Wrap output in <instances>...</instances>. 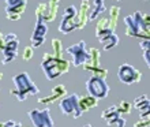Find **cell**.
<instances>
[{
  "label": "cell",
  "instance_id": "36",
  "mask_svg": "<svg viewBox=\"0 0 150 127\" xmlns=\"http://www.w3.org/2000/svg\"><path fill=\"white\" fill-rule=\"evenodd\" d=\"M25 1H28V0H25Z\"/></svg>",
  "mask_w": 150,
  "mask_h": 127
},
{
  "label": "cell",
  "instance_id": "7",
  "mask_svg": "<svg viewBox=\"0 0 150 127\" xmlns=\"http://www.w3.org/2000/svg\"><path fill=\"white\" fill-rule=\"evenodd\" d=\"M18 48H19V38L16 37L15 33H8L4 37V48H3V59L1 63L8 64L18 55Z\"/></svg>",
  "mask_w": 150,
  "mask_h": 127
},
{
  "label": "cell",
  "instance_id": "4",
  "mask_svg": "<svg viewBox=\"0 0 150 127\" xmlns=\"http://www.w3.org/2000/svg\"><path fill=\"white\" fill-rule=\"evenodd\" d=\"M87 52H89V56H87L86 62L82 64V68L85 71L91 72V75L107 79L108 70L107 68H103L100 66V57H101L100 49H97V48H90V49H87Z\"/></svg>",
  "mask_w": 150,
  "mask_h": 127
},
{
  "label": "cell",
  "instance_id": "9",
  "mask_svg": "<svg viewBox=\"0 0 150 127\" xmlns=\"http://www.w3.org/2000/svg\"><path fill=\"white\" fill-rule=\"evenodd\" d=\"M28 116L30 118V122L33 123V127H55L49 108L30 109L28 112Z\"/></svg>",
  "mask_w": 150,
  "mask_h": 127
},
{
  "label": "cell",
  "instance_id": "29",
  "mask_svg": "<svg viewBox=\"0 0 150 127\" xmlns=\"http://www.w3.org/2000/svg\"><path fill=\"white\" fill-rule=\"evenodd\" d=\"M3 127H22V123L16 122V120H7V122H4Z\"/></svg>",
  "mask_w": 150,
  "mask_h": 127
},
{
  "label": "cell",
  "instance_id": "20",
  "mask_svg": "<svg viewBox=\"0 0 150 127\" xmlns=\"http://www.w3.org/2000/svg\"><path fill=\"white\" fill-rule=\"evenodd\" d=\"M93 3H94V8L90 10V12H89V21L97 19L107 10L105 8V0H93Z\"/></svg>",
  "mask_w": 150,
  "mask_h": 127
},
{
  "label": "cell",
  "instance_id": "34",
  "mask_svg": "<svg viewBox=\"0 0 150 127\" xmlns=\"http://www.w3.org/2000/svg\"><path fill=\"white\" fill-rule=\"evenodd\" d=\"M143 1H147V0H143Z\"/></svg>",
  "mask_w": 150,
  "mask_h": 127
},
{
  "label": "cell",
  "instance_id": "14",
  "mask_svg": "<svg viewBox=\"0 0 150 127\" xmlns=\"http://www.w3.org/2000/svg\"><path fill=\"white\" fill-rule=\"evenodd\" d=\"M48 33V25L47 22L41 18H37L36 26H34V30H33V34L30 37V44H32L33 48H38L41 47L45 41V36Z\"/></svg>",
  "mask_w": 150,
  "mask_h": 127
},
{
  "label": "cell",
  "instance_id": "5",
  "mask_svg": "<svg viewBox=\"0 0 150 127\" xmlns=\"http://www.w3.org/2000/svg\"><path fill=\"white\" fill-rule=\"evenodd\" d=\"M86 90L90 96L101 100V99H105V97L109 94L111 87H109V85L107 84V81L104 79V78L91 75L90 78L86 81Z\"/></svg>",
  "mask_w": 150,
  "mask_h": 127
},
{
  "label": "cell",
  "instance_id": "25",
  "mask_svg": "<svg viewBox=\"0 0 150 127\" xmlns=\"http://www.w3.org/2000/svg\"><path fill=\"white\" fill-rule=\"evenodd\" d=\"M139 47L142 48V51H143V59H145L146 64H147V66H150V43H149V40L141 41Z\"/></svg>",
  "mask_w": 150,
  "mask_h": 127
},
{
  "label": "cell",
  "instance_id": "8",
  "mask_svg": "<svg viewBox=\"0 0 150 127\" xmlns=\"http://www.w3.org/2000/svg\"><path fill=\"white\" fill-rule=\"evenodd\" d=\"M117 78H119V81L124 85H134V84L141 82V79H142V72L139 71L138 68L132 67L131 64L124 63L119 67Z\"/></svg>",
  "mask_w": 150,
  "mask_h": 127
},
{
  "label": "cell",
  "instance_id": "33",
  "mask_svg": "<svg viewBox=\"0 0 150 127\" xmlns=\"http://www.w3.org/2000/svg\"><path fill=\"white\" fill-rule=\"evenodd\" d=\"M4 126V122H0V127H3Z\"/></svg>",
  "mask_w": 150,
  "mask_h": 127
},
{
  "label": "cell",
  "instance_id": "26",
  "mask_svg": "<svg viewBox=\"0 0 150 127\" xmlns=\"http://www.w3.org/2000/svg\"><path fill=\"white\" fill-rule=\"evenodd\" d=\"M107 124L108 127H126V120L122 118V115H119L112 118V119H108Z\"/></svg>",
  "mask_w": 150,
  "mask_h": 127
},
{
  "label": "cell",
  "instance_id": "31",
  "mask_svg": "<svg viewBox=\"0 0 150 127\" xmlns=\"http://www.w3.org/2000/svg\"><path fill=\"white\" fill-rule=\"evenodd\" d=\"M82 127H94V126H91V124H85V126H82Z\"/></svg>",
  "mask_w": 150,
  "mask_h": 127
},
{
  "label": "cell",
  "instance_id": "35",
  "mask_svg": "<svg viewBox=\"0 0 150 127\" xmlns=\"http://www.w3.org/2000/svg\"><path fill=\"white\" fill-rule=\"evenodd\" d=\"M22 127H25V126H23V124H22Z\"/></svg>",
  "mask_w": 150,
  "mask_h": 127
},
{
  "label": "cell",
  "instance_id": "18",
  "mask_svg": "<svg viewBox=\"0 0 150 127\" xmlns=\"http://www.w3.org/2000/svg\"><path fill=\"white\" fill-rule=\"evenodd\" d=\"M132 105L138 109L141 118H149V115H150V101H149V96L147 94H142V96H139V97H137V99L134 100Z\"/></svg>",
  "mask_w": 150,
  "mask_h": 127
},
{
  "label": "cell",
  "instance_id": "24",
  "mask_svg": "<svg viewBox=\"0 0 150 127\" xmlns=\"http://www.w3.org/2000/svg\"><path fill=\"white\" fill-rule=\"evenodd\" d=\"M119 115H120V114H119V111H117V107H116V105H111V107L107 108V109L101 114V118H103L104 120H108V119H112V118L119 116Z\"/></svg>",
  "mask_w": 150,
  "mask_h": 127
},
{
  "label": "cell",
  "instance_id": "32",
  "mask_svg": "<svg viewBox=\"0 0 150 127\" xmlns=\"http://www.w3.org/2000/svg\"><path fill=\"white\" fill-rule=\"evenodd\" d=\"M1 78H3V72L0 71V81H1Z\"/></svg>",
  "mask_w": 150,
  "mask_h": 127
},
{
  "label": "cell",
  "instance_id": "11",
  "mask_svg": "<svg viewBox=\"0 0 150 127\" xmlns=\"http://www.w3.org/2000/svg\"><path fill=\"white\" fill-rule=\"evenodd\" d=\"M68 55L71 56V60H72V66L74 67H79L82 66L85 62H86L87 56H89V52H87V48H86V43L85 41H79L78 44H74V45H70V47L66 49Z\"/></svg>",
  "mask_w": 150,
  "mask_h": 127
},
{
  "label": "cell",
  "instance_id": "23",
  "mask_svg": "<svg viewBox=\"0 0 150 127\" xmlns=\"http://www.w3.org/2000/svg\"><path fill=\"white\" fill-rule=\"evenodd\" d=\"M52 48H53V56L55 57H63V45L59 38H53L52 40Z\"/></svg>",
  "mask_w": 150,
  "mask_h": 127
},
{
  "label": "cell",
  "instance_id": "28",
  "mask_svg": "<svg viewBox=\"0 0 150 127\" xmlns=\"http://www.w3.org/2000/svg\"><path fill=\"white\" fill-rule=\"evenodd\" d=\"M149 124H150L149 118H141L134 123V127H149Z\"/></svg>",
  "mask_w": 150,
  "mask_h": 127
},
{
  "label": "cell",
  "instance_id": "16",
  "mask_svg": "<svg viewBox=\"0 0 150 127\" xmlns=\"http://www.w3.org/2000/svg\"><path fill=\"white\" fill-rule=\"evenodd\" d=\"M90 1L89 0H82L81 1V7H79V11H76V15H75V25H76V29L82 30L85 29L86 23L89 22V12H90Z\"/></svg>",
  "mask_w": 150,
  "mask_h": 127
},
{
  "label": "cell",
  "instance_id": "27",
  "mask_svg": "<svg viewBox=\"0 0 150 127\" xmlns=\"http://www.w3.org/2000/svg\"><path fill=\"white\" fill-rule=\"evenodd\" d=\"M23 60L25 62H29V60H32L33 57V47L32 45H29V47L25 48V51H23Z\"/></svg>",
  "mask_w": 150,
  "mask_h": 127
},
{
  "label": "cell",
  "instance_id": "21",
  "mask_svg": "<svg viewBox=\"0 0 150 127\" xmlns=\"http://www.w3.org/2000/svg\"><path fill=\"white\" fill-rule=\"evenodd\" d=\"M98 41L103 44L104 51H109V49H112V48H115L116 45H117L119 41H120V38H119L117 34L112 33V34H108V36L103 37V38H101V40H98Z\"/></svg>",
  "mask_w": 150,
  "mask_h": 127
},
{
  "label": "cell",
  "instance_id": "22",
  "mask_svg": "<svg viewBox=\"0 0 150 127\" xmlns=\"http://www.w3.org/2000/svg\"><path fill=\"white\" fill-rule=\"evenodd\" d=\"M116 107H117V111L120 115H130L131 111H132V104L126 101V100L119 101V103L116 104Z\"/></svg>",
  "mask_w": 150,
  "mask_h": 127
},
{
  "label": "cell",
  "instance_id": "2",
  "mask_svg": "<svg viewBox=\"0 0 150 127\" xmlns=\"http://www.w3.org/2000/svg\"><path fill=\"white\" fill-rule=\"evenodd\" d=\"M12 82L15 85L14 89H11V96H14L18 101H25L26 96H36L38 94V87L30 78L28 72H19L12 77Z\"/></svg>",
  "mask_w": 150,
  "mask_h": 127
},
{
  "label": "cell",
  "instance_id": "15",
  "mask_svg": "<svg viewBox=\"0 0 150 127\" xmlns=\"http://www.w3.org/2000/svg\"><path fill=\"white\" fill-rule=\"evenodd\" d=\"M124 26H126L127 36L135 37V38H142V40H149L150 34H146L145 32H142V29L139 28V25L134 21L132 15H127L124 18Z\"/></svg>",
  "mask_w": 150,
  "mask_h": 127
},
{
  "label": "cell",
  "instance_id": "1",
  "mask_svg": "<svg viewBox=\"0 0 150 127\" xmlns=\"http://www.w3.org/2000/svg\"><path fill=\"white\" fill-rule=\"evenodd\" d=\"M70 67H71V62L66 60L64 57L60 59V57H55L53 55H49V53H44L41 68H42L48 81H53L57 77L68 72Z\"/></svg>",
  "mask_w": 150,
  "mask_h": 127
},
{
  "label": "cell",
  "instance_id": "19",
  "mask_svg": "<svg viewBox=\"0 0 150 127\" xmlns=\"http://www.w3.org/2000/svg\"><path fill=\"white\" fill-rule=\"evenodd\" d=\"M98 101H100L98 99H96V97H93V96H90V94L79 96V100H78L79 109H81L82 114H85V112L90 111V109L97 107V105H98Z\"/></svg>",
  "mask_w": 150,
  "mask_h": 127
},
{
  "label": "cell",
  "instance_id": "17",
  "mask_svg": "<svg viewBox=\"0 0 150 127\" xmlns=\"http://www.w3.org/2000/svg\"><path fill=\"white\" fill-rule=\"evenodd\" d=\"M67 94V89L64 85H56L53 89H52L51 94H48L47 97H42V99H38V104H44V105H49V104H53L57 100H62L64 96Z\"/></svg>",
  "mask_w": 150,
  "mask_h": 127
},
{
  "label": "cell",
  "instance_id": "3",
  "mask_svg": "<svg viewBox=\"0 0 150 127\" xmlns=\"http://www.w3.org/2000/svg\"><path fill=\"white\" fill-rule=\"evenodd\" d=\"M119 15H120V7L112 6L108 11V15L100 18L97 25H96V37L98 40H101L103 37L108 36V34L115 33L116 26H117Z\"/></svg>",
  "mask_w": 150,
  "mask_h": 127
},
{
  "label": "cell",
  "instance_id": "12",
  "mask_svg": "<svg viewBox=\"0 0 150 127\" xmlns=\"http://www.w3.org/2000/svg\"><path fill=\"white\" fill-rule=\"evenodd\" d=\"M28 7V1L25 0H6L4 11L6 16L10 21H19Z\"/></svg>",
  "mask_w": 150,
  "mask_h": 127
},
{
  "label": "cell",
  "instance_id": "13",
  "mask_svg": "<svg viewBox=\"0 0 150 127\" xmlns=\"http://www.w3.org/2000/svg\"><path fill=\"white\" fill-rule=\"evenodd\" d=\"M75 15H76V7L75 6H68L63 12V18L59 25V32L63 34H68L72 30L76 29L75 25Z\"/></svg>",
  "mask_w": 150,
  "mask_h": 127
},
{
  "label": "cell",
  "instance_id": "6",
  "mask_svg": "<svg viewBox=\"0 0 150 127\" xmlns=\"http://www.w3.org/2000/svg\"><path fill=\"white\" fill-rule=\"evenodd\" d=\"M78 100H79L78 93H71L70 96L66 94L63 99L60 100V103H59L60 111L63 112L64 115L72 116L74 119L81 118V116H82V112H81V109H79Z\"/></svg>",
  "mask_w": 150,
  "mask_h": 127
},
{
  "label": "cell",
  "instance_id": "30",
  "mask_svg": "<svg viewBox=\"0 0 150 127\" xmlns=\"http://www.w3.org/2000/svg\"><path fill=\"white\" fill-rule=\"evenodd\" d=\"M3 48H4V37L1 34V32H0V51H3Z\"/></svg>",
  "mask_w": 150,
  "mask_h": 127
},
{
  "label": "cell",
  "instance_id": "10",
  "mask_svg": "<svg viewBox=\"0 0 150 127\" xmlns=\"http://www.w3.org/2000/svg\"><path fill=\"white\" fill-rule=\"evenodd\" d=\"M60 0H48V3H40L36 10V18H41L45 22H52L56 19Z\"/></svg>",
  "mask_w": 150,
  "mask_h": 127
}]
</instances>
